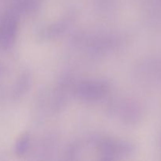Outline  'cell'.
I'll list each match as a JSON object with an SVG mask.
<instances>
[{
	"mask_svg": "<svg viewBox=\"0 0 161 161\" xmlns=\"http://www.w3.org/2000/svg\"><path fill=\"white\" fill-rule=\"evenodd\" d=\"M17 23L15 17L7 14L0 21V49H7L14 42L17 32Z\"/></svg>",
	"mask_w": 161,
	"mask_h": 161,
	"instance_id": "cell-1",
	"label": "cell"
},
{
	"mask_svg": "<svg viewBox=\"0 0 161 161\" xmlns=\"http://www.w3.org/2000/svg\"><path fill=\"white\" fill-rule=\"evenodd\" d=\"M107 91L105 83L101 82H90L80 86V94L86 99H94L100 97Z\"/></svg>",
	"mask_w": 161,
	"mask_h": 161,
	"instance_id": "cell-2",
	"label": "cell"
},
{
	"mask_svg": "<svg viewBox=\"0 0 161 161\" xmlns=\"http://www.w3.org/2000/svg\"><path fill=\"white\" fill-rule=\"evenodd\" d=\"M28 140L26 138H23L21 140L17 142V151L18 153H23L28 148Z\"/></svg>",
	"mask_w": 161,
	"mask_h": 161,
	"instance_id": "cell-3",
	"label": "cell"
}]
</instances>
